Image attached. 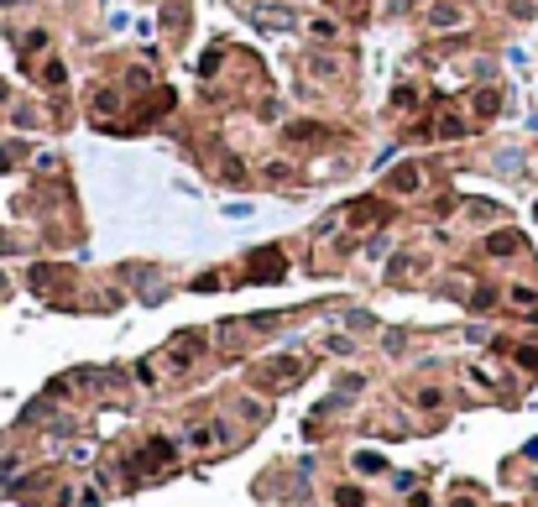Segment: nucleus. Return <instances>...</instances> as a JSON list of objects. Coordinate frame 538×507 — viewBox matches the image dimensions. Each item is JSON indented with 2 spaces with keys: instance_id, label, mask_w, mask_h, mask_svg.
Masks as SVG:
<instances>
[{
  "instance_id": "obj_2",
  "label": "nucleus",
  "mask_w": 538,
  "mask_h": 507,
  "mask_svg": "<svg viewBox=\"0 0 538 507\" xmlns=\"http://www.w3.org/2000/svg\"><path fill=\"white\" fill-rule=\"evenodd\" d=\"M460 21V11H449V6H439V11H434V26H455Z\"/></svg>"
},
{
  "instance_id": "obj_1",
  "label": "nucleus",
  "mask_w": 538,
  "mask_h": 507,
  "mask_svg": "<svg viewBox=\"0 0 538 507\" xmlns=\"http://www.w3.org/2000/svg\"><path fill=\"white\" fill-rule=\"evenodd\" d=\"M512 304H517V308H533L538 293H533V288H512Z\"/></svg>"
}]
</instances>
